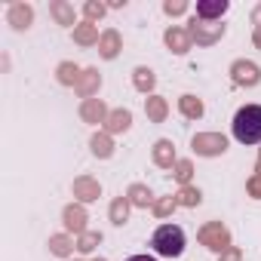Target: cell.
<instances>
[{
    "label": "cell",
    "mask_w": 261,
    "mask_h": 261,
    "mask_svg": "<svg viewBox=\"0 0 261 261\" xmlns=\"http://www.w3.org/2000/svg\"><path fill=\"white\" fill-rule=\"evenodd\" d=\"M224 148H227V142L221 136H197L194 139V151H200V154H221Z\"/></svg>",
    "instance_id": "4"
},
{
    "label": "cell",
    "mask_w": 261,
    "mask_h": 261,
    "mask_svg": "<svg viewBox=\"0 0 261 261\" xmlns=\"http://www.w3.org/2000/svg\"><path fill=\"white\" fill-rule=\"evenodd\" d=\"M261 80V74H258V68L252 65V62H237L233 65V83H240V86H255Z\"/></svg>",
    "instance_id": "3"
},
{
    "label": "cell",
    "mask_w": 261,
    "mask_h": 261,
    "mask_svg": "<svg viewBox=\"0 0 261 261\" xmlns=\"http://www.w3.org/2000/svg\"><path fill=\"white\" fill-rule=\"evenodd\" d=\"M136 83H139V89H151V86H154V77H151V71L139 68V71H136Z\"/></svg>",
    "instance_id": "16"
},
{
    "label": "cell",
    "mask_w": 261,
    "mask_h": 261,
    "mask_svg": "<svg viewBox=\"0 0 261 261\" xmlns=\"http://www.w3.org/2000/svg\"><path fill=\"white\" fill-rule=\"evenodd\" d=\"M166 43L175 46V53H185V49H188V37H185L181 31H169V34H166Z\"/></svg>",
    "instance_id": "11"
},
{
    "label": "cell",
    "mask_w": 261,
    "mask_h": 261,
    "mask_svg": "<svg viewBox=\"0 0 261 261\" xmlns=\"http://www.w3.org/2000/svg\"><path fill=\"white\" fill-rule=\"evenodd\" d=\"M111 218H114V224H123L126 221V200H117L111 206Z\"/></svg>",
    "instance_id": "15"
},
{
    "label": "cell",
    "mask_w": 261,
    "mask_h": 261,
    "mask_svg": "<svg viewBox=\"0 0 261 261\" xmlns=\"http://www.w3.org/2000/svg\"><path fill=\"white\" fill-rule=\"evenodd\" d=\"M181 111H185L188 117H200V114H203V105H200L194 95H185V98H181Z\"/></svg>",
    "instance_id": "10"
},
{
    "label": "cell",
    "mask_w": 261,
    "mask_h": 261,
    "mask_svg": "<svg viewBox=\"0 0 261 261\" xmlns=\"http://www.w3.org/2000/svg\"><path fill=\"white\" fill-rule=\"evenodd\" d=\"M151 246L163 258H178L185 252V230L178 224H160L151 237Z\"/></svg>",
    "instance_id": "2"
},
{
    "label": "cell",
    "mask_w": 261,
    "mask_h": 261,
    "mask_svg": "<svg viewBox=\"0 0 261 261\" xmlns=\"http://www.w3.org/2000/svg\"><path fill=\"white\" fill-rule=\"evenodd\" d=\"M74 191H77L80 200H95V197H98V185L89 181V178H80V181L74 185Z\"/></svg>",
    "instance_id": "8"
},
{
    "label": "cell",
    "mask_w": 261,
    "mask_h": 261,
    "mask_svg": "<svg viewBox=\"0 0 261 261\" xmlns=\"http://www.w3.org/2000/svg\"><path fill=\"white\" fill-rule=\"evenodd\" d=\"M200 240H203L206 246H212V249H224V246H227V230H224L221 224H209V227L200 233Z\"/></svg>",
    "instance_id": "5"
},
{
    "label": "cell",
    "mask_w": 261,
    "mask_h": 261,
    "mask_svg": "<svg viewBox=\"0 0 261 261\" xmlns=\"http://www.w3.org/2000/svg\"><path fill=\"white\" fill-rule=\"evenodd\" d=\"M133 203H139V206H148V203H151V194H148L145 188H139V185H136V188H133Z\"/></svg>",
    "instance_id": "18"
},
{
    "label": "cell",
    "mask_w": 261,
    "mask_h": 261,
    "mask_svg": "<svg viewBox=\"0 0 261 261\" xmlns=\"http://www.w3.org/2000/svg\"><path fill=\"white\" fill-rule=\"evenodd\" d=\"M83 117H86V120H101V117H105V108H101L98 101H86Z\"/></svg>",
    "instance_id": "13"
},
{
    "label": "cell",
    "mask_w": 261,
    "mask_h": 261,
    "mask_svg": "<svg viewBox=\"0 0 261 261\" xmlns=\"http://www.w3.org/2000/svg\"><path fill=\"white\" fill-rule=\"evenodd\" d=\"M120 129H129V114L126 111H117L111 117V133H120Z\"/></svg>",
    "instance_id": "12"
},
{
    "label": "cell",
    "mask_w": 261,
    "mask_h": 261,
    "mask_svg": "<svg viewBox=\"0 0 261 261\" xmlns=\"http://www.w3.org/2000/svg\"><path fill=\"white\" fill-rule=\"evenodd\" d=\"M148 114H151L154 120H163V114H166V105H163L160 98H148Z\"/></svg>",
    "instance_id": "14"
},
{
    "label": "cell",
    "mask_w": 261,
    "mask_h": 261,
    "mask_svg": "<svg viewBox=\"0 0 261 261\" xmlns=\"http://www.w3.org/2000/svg\"><path fill=\"white\" fill-rule=\"evenodd\" d=\"M154 160H157L160 166H172V160H175V151H172V145H169V142H157Z\"/></svg>",
    "instance_id": "7"
},
{
    "label": "cell",
    "mask_w": 261,
    "mask_h": 261,
    "mask_svg": "<svg viewBox=\"0 0 261 261\" xmlns=\"http://www.w3.org/2000/svg\"><path fill=\"white\" fill-rule=\"evenodd\" d=\"M172 206H175V203H172V200H166V203H160V206H157V215H166V212H169V209H172Z\"/></svg>",
    "instance_id": "24"
},
{
    "label": "cell",
    "mask_w": 261,
    "mask_h": 261,
    "mask_svg": "<svg viewBox=\"0 0 261 261\" xmlns=\"http://www.w3.org/2000/svg\"><path fill=\"white\" fill-rule=\"evenodd\" d=\"M98 240H101V237H98V233H86V237H83V240H80V252H89V249H92V246H95V243H98Z\"/></svg>",
    "instance_id": "19"
},
{
    "label": "cell",
    "mask_w": 261,
    "mask_h": 261,
    "mask_svg": "<svg viewBox=\"0 0 261 261\" xmlns=\"http://www.w3.org/2000/svg\"><path fill=\"white\" fill-rule=\"evenodd\" d=\"M114 46H117V37H114V34H108V37H105V49H101V53H105V56H108V59H111V56H114V53H117V49H114Z\"/></svg>",
    "instance_id": "21"
},
{
    "label": "cell",
    "mask_w": 261,
    "mask_h": 261,
    "mask_svg": "<svg viewBox=\"0 0 261 261\" xmlns=\"http://www.w3.org/2000/svg\"><path fill=\"white\" fill-rule=\"evenodd\" d=\"M233 139L240 145L261 142V105H246L233 114Z\"/></svg>",
    "instance_id": "1"
},
{
    "label": "cell",
    "mask_w": 261,
    "mask_h": 261,
    "mask_svg": "<svg viewBox=\"0 0 261 261\" xmlns=\"http://www.w3.org/2000/svg\"><path fill=\"white\" fill-rule=\"evenodd\" d=\"M224 13H227V0H203V4H197L200 19H218Z\"/></svg>",
    "instance_id": "6"
},
{
    "label": "cell",
    "mask_w": 261,
    "mask_h": 261,
    "mask_svg": "<svg viewBox=\"0 0 261 261\" xmlns=\"http://www.w3.org/2000/svg\"><path fill=\"white\" fill-rule=\"evenodd\" d=\"M255 40H258V46H261V28H258V34H255Z\"/></svg>",
    "instance_id": "26"
},
{
    "label": "cell",
    "mask_w": 261,
    "mask_h": 261,
    "mask_svg": "<svg viewBox=\"0 0 261 261\" xmlns=\"http://www.w3.org/2000/svg\"><path fill=\"white\" fill-rule=\"evenodd\" d=\"M92 151H95L98 157H108V154H111V145H108V139H98V136H95V139H92Z\"/></svg>",
    "instance_id": "17"
},
{
    "label": "cell",
    "mask_w": 261,
    "mask_h": 261,
    "mask_svg": "<svg viewBox=\"0 0 261 261\" xmlns=\"http://www.w3.org/2000/svg\"><path fill=\"white\" fill-rule=\"evenodd\" d=\"M65 221H68V227H71V230H83L86 215H83V209H65Z\"/></svg>",
    "instance_id": "9"
},
{
    "label": "cell",
    "mask_w": 261,
    "mask_h": 261,
    "mask_svg": "<svg viewBox=\"0 0 261 261\" xmlns=\"http://www.w3.org/2000/svg\"><path fill=\"white\" fill-rule=\"evenodd\" d=\"M181 181H188V175H191V163H178V172H175Z\"/></svg>",
    "instance_id": "23"
},
{
    "label": "cell",
    "mask_w": 261,
    "mask_h": 261,
    "mask_svg": "<svg viewBox=\"0 0 261 261\" xmlns=\"http://www.w3.org/2000/svg\"><path fill=\"white\" fill-rule=\"evenodd\" d=\"M53 249H56L59 255H65V252H68V240H65V237H56V240H53Z\"/></svg>",
    "instance_id": "22"
},
{
    "label": "cell",
    "mask_w": 261,
    "mask_h": 261,
    "mask_svg": "<svg viewBox=\"0 0 261 261\" xmlns=\"http://www.w3.org/2000/svg\"><path fill=\"white\" fill-rule=\"evenodd\" d=\"M126 261H157V258H151V255H133V258H126Z\"/></svg>",
    "instance_id": "25"
},
{
    "label": "cell",
    "mask_w": 261,
    "mask_h": 261,
    "mask_svg": "<svg viewBox=\"0 0 261 261\" xmlns=\"http://www.w3.org/2000/svg\"><path fill=\"white\" fill-rule=\"evenodd\" d=\"M181 203L194 206V203H200V194H197V191H191V188H185V191H181Z\"/></svg>",
    "instance_id": "20"
}]
</instances>
